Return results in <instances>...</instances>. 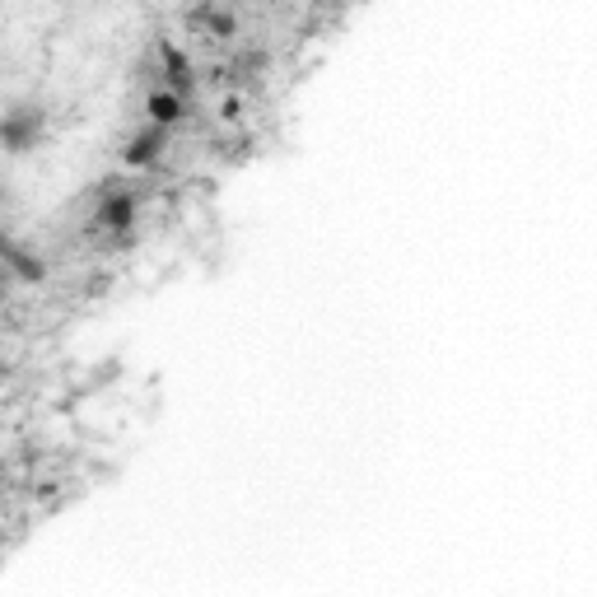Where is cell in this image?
Wrapping results in <instances>:
<instances>
[{"label": "cell", "instance_id": "6da1fadb", "mask_svg": "<svg viewBox=\"0 0 597 597\" xmlns=\"http://www.w3.org/2000/svg\"><path fill=\"white\" fill-rule=\"evenodd\" d=\"M47 135V108L43 104H14L0 112V150L6 154H29Z\"/></svg>", "mask_w": 597, "mask_h": 597}, {"label": "cell", "instance_id": "7a4b0ae2", "mask_svg": "<svg viewBox=\"0 0 597 597\" xmlns=\"http://www.w3.org/2000/svg\"><path fill=\"white\" fill-rule=\"evenodd\" d=\"M135 215H141V196H135L131 187H108L104 196H98L89 225L98 234H108V238H122V234L135 229Z\"/></svg>", "mask_w": 597, "mask_h": 597}, {"label": "cell", "instance_id": "3957f363", "mask_svg": "<svg viewBox=\"0 0 597 597\" xmlns=\"http://www.w3.org/2000/svg\"><path fill=\"white\" fill-rule=\"evenodd\" d=\"M0 267L24 285H43L47 281V262L29 243H19V238H10V234H0Z\"/></svg>", "mask_w": 597, "mask_h": 597}, {"label": "cell", "instance_id": "277c9868", "mask_svg": "<svg viewBox=\"0 0 597 597\" xmlns=\"http://www.w3.org/2000/svg\"><path fill=\"white\" fill-rule=\"evenodd\" d=\"M164 145H169V131H164V127H154V122H145V127L127 141L122 164H127V169H154L159 159H164Z\"/></svg>", "mask_w": 597, "mask_h": 597}, {"label": "cell", "instance_id": "5b68a950", "mask_svg": "<svg viewBox=\"0 0 597 597\" xmlns=\"http://www.w3.org/2000/svg\"><path fill=\"white\" fill-rule=\"evenodd\" d=\"M159 66H164V85L173 89V94H192L196 89V75H192V62H187V56H183V47H177V43H169V37H164V43H159Z\"/></svg>", "mask_w": 597, "mask_h": 597}, {"label": "cell", "instance_id": "8992f818", "mask_svg": "<svg viewBox=\"0 0 597 597\" xmlns=\"http://www.w3.org/2000/svg\"><path fill=\"white\" fill-rule=\"evenodd\" d=\"M145 117H150L154 127L173 131V127L187 117V98H183V94H173L169 85H164V89H150V98H145Z\"/></svg>", "mask_w": 597, "mask_h": 597}, {"label": "cell", "instance_id": "52a82bcc", "mask_svg": "<svg viewBox=\"0 0 597 597\" xmlns=\"http://www.w3.org/2000/svg\"><path fill=\"white\" fill-rule=\"evenodd\" d=\"M187 24L206 29L210 37H234V33H238V19H234L229 10H210V6H202V10H196V14L187 19Z\"/></svg>", "mask_w": 597, "mask_h": 597}]
</instances>
